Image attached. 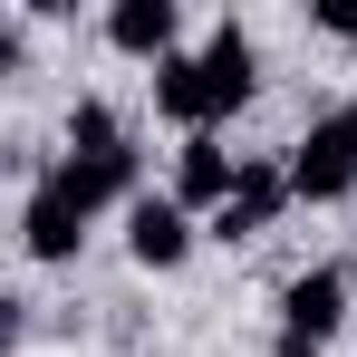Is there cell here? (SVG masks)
I'll return each instance as SVG.
<instances>
[{"mask_svg":"<svg viewBox=\"0 0 357 357\" xmlns=\"http://www.w3.org/2000/svg\"><path fill=\"white\" fill-rule=\"evenodd\" d=\"M87 222H97L87 183L68 174V165H29V193H20V251H29V261H77Z\"/></svg>","mask_w":357,"mask_h":357,"instance_id":"obj_1","label":"cell"},{"mask_svg":"<svg viewBox=\"0 0 357 357\" xmlns=\"http://www.w3.org/2000/svg\"><path fill=\"white\" fill-rule=\"evenodd\" d=\"M338 319H348V271H338V261L290 271V280H280V328H271V357H328Z\"/></svg>","mask_w":357,"mask_h":357,"instance_id":"obj_2","label":"cell"},{"mask_svg":"<svg viewBox=\"0 0 357 357\" xmlns=\"http://www.w3.org/2000/svg\"><path fill=\"white\" fill-rule=\"evenodd\" d=\"M290 193L299 203H348L357 193V97L309 116V135L290 145Z\"/></svg>","mask_w":357,"mask_h":357,"instance_id":"obj_3","label":"cell"},{"mask_svg":"<svg viewBox=\"0 0 357 357\" xmlns=\"http://www.w3.org/2000/svg\"><path fill=\"white\" fill-rule=\"evenodd\" d=\"M299 193H290V155H241V183H232V203L203 222L213 241H261L280 213H290Z\"/></svg>","mask_w":357,"mask_h":357,"instance_id":"obj_4","label":"cell"},{"mask_svg":"<svg viewBox=\"0 0 357 357\" xmlns=\"http://www.w3.org/2000/svg\"><path fill=\"white\" fill-rule=\"evenodd\" d=\"M193 241H203V213H183L174 193L126 203V261H135V271H183V261H193Z\"/></svg>","mask_w":357,"mask_h":357,"instance_id":"obj_5","label":"cell"},{"mask_svg":"<svg viewBox=\"0 0 357 357\" xmlns=\"http://www.w3.org/2000/svg\"><path fill=\"white\" fill-rule=\"evenodd\" d=\"M232 183H241V155L222 145V135H183V145H174V183H165V193H174L183 213L213 222V213L232 203Z\"/></svg>","mask_w":357,"mask_h":357,"instance_id":"obj_6","label":"cell"},{"mask_svg":"<svg viewBox=\"0 0 357 357\" xmlns=\"http://www.w3.org/2000/svg\"><path fill=\"white\" fill-rule=\"evenodd\" d=\"M107 49H116V59H183V10L174 0H116V10H107Z\"/></svg>","mask_w":357,"mask_h":357,"instance_id":"obj_7","label":"cell"},{"mask_svg":"<svg viewBox=\"0 0 357 357\" xmlns=\"http://www.w3.org/2000/svg\"><path fill=\"white\" fill-rule=\"evenodd\" d=\"M155 116L183 126V135H213V126H222V87L203 77V59H193V49L155 68Z\"/></svg>","mask_w":357,"mask_h":357,"instance_id":"obj_8","label":"cell"},{"mask_svg":"<svg viewBox=\"0 0 357 357\" xmlns=\"http://www.w3.org/2000/svg\"><path fill=\"white\" fill-rule=\"evenodd\" d=\"M193 59H203V77L222 87V116L251 107V87H261V49H251V29H241V20H213V39H203Z\"/></svg>","mask_w":357,"mask_h":357,"instance_id":"obj_9","label":"cell"},{"mask_svg":"<svg viewBox=\"0 0 357 357\" xmlns=\"http://www.w3.org/2000/svg\"><path fill=\"white\" fill-rule=\"evenodd\" d=\"M309 29H328L338 49H357V0H309Z\"/></svg>","mask_w":357,"mask_h":357,"instance_id":"obj_10","label":"cell"}]
</instances>
